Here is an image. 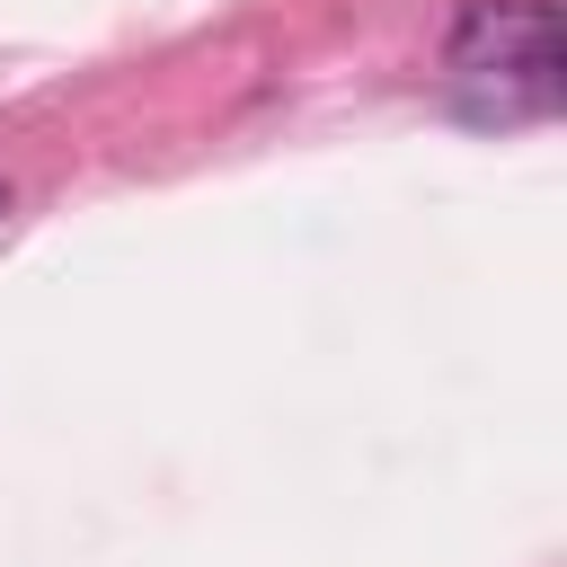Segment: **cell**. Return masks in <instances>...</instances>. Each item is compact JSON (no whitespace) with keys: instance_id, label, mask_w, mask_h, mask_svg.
<instances>
[{"instance_id":"7a4b0ae2","label":"cell","mask_w":567,"mask_h":567,"mask_svg":"<svg viewBox=\"0 0 567 567\" xmlns=\"http://www.w3.org/2000/svg\"><path fill=\"white\" fill-rule=\"evenodd\" d=\"M0 221H9V177H0Z\"/></svg>"},{"instance_id":"6da1fadb","label":"cell","mask_w":567,"mask_h":567,"mask_svg":"<svg viewBox=\"0 0 567 567\" xmlns=\"http://www.w3.org/2000/svg\"><path fill=\"white\" fill-rule=\"evenodd\" d=\"M452 71L470 80H558V9L549 0H461L452 18Z\"/></svg>"}]
</instances>
